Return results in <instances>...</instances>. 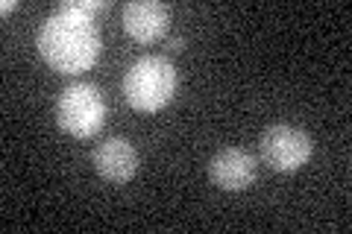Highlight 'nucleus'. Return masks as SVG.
Returning a JSON list of instances; mask_svg holds the SVG:
<instances>
[{
	"label": "nucleus",
	"mask_w": 352,
	"mask_h": 234,
	"mask_svg": "<svg viewBox=\"0 0 352 234\" xmlns=\"http://www.w3.org/2000/svg\"><path fill=\"white\" fill-rule=\"evenodd\" d=\"M36 44L53 71L76 76L91 68L100 56V30H97L91 15L74 6V0H68L47 15Z\"/></svg>",
	"instance_id": "nucleus-1"
},
{
	"label": "nucleus",
	"mask_w": 352,
	"mask_h": 234,
	"mask_svg": "<svg viewBox=\"0 0 352 234\" xmlns=\"http://www.w3.org/2000/svg\"><path fill=\"white\" fill-rule=\"evenodd\" d=\"M179 73L168 56H141L124 76V97L135 111H162L176 97Z\"/></svg>",
	"instance_id": "nucleus-2"
},
{
	"label": "nucleus",
	"mask_w": 352,
	"mask_h": 234,
	"mask_svg": "<svg viewBox=\"0 0 352 234\" xmlns=\"http://www.w3.org/2000/svg\"><path fill=\"white\" fill-rule=\"evenodd\" d=\"M56 124L74 138H91L106 124V97L94 82H71L56 100Z\"/></svg>",
	"instance_id": "nucleus-3"
},
{
	"label": "nucleus",
	"mask_w": 352,
	"mask_h": 234,
	"mask_svg": "<svg viewBox=\"0 0 352 234\" xmlns=\"http://www.w3.org/2000/svg\"><path fill=\"white\" fill-rule=\"evenodd\" d=\"M261 159L267 161L276 173H296L300 167L308 164L314 152L311 135L294 124H276L261 132Z\"/></svg>",
	"instance_id": "nucleus-4"
},
{
	"label": "nucleus",
	"mask_w": 352,
	"mask_h": 234,
	"mask_svg": "<svg viewBox=\"0 0 352 234\" xmlns=\"http://www.w3.org/2000/svg\"><path fill=\"white\" fill-rule=\"evenodd\" d=\"M258 176V161L256 155L247 152L244 147H226L212 155L208 161V179H212L220 191L238 194L256 182Z\"/></svg>",
	"instance_id": "nucleus-5"
},
{
	"label": "nucleus",
	"mask_w": 352,
	"mask_h": 234,
	"mask_svg": "<svg viewBox=\"0 0 352 234\" xmlns=\"http://www.w3.org/2000/svg\"><path fill=\"white\" fill-rule=\"evenodd\" d=\"M170 27V9L159 0H129L124 6V30L138 44H156Z\"/></svg>",
	"instance_id": "nucleus-6"
},
{
	"label": "nucleus",
	"mask_w": 352,
	"mask_h": 234,
	"mask_svg": "<svg viewBox=\"0 0 352 234\" xmlns=\"http://www.w3.org/2000/svg\"><path fill=\"white\" fill-rule=\"evenodd\" d=\"M91 164L100 179L112 185H124L138 173V150L126 138H106L94 147Z\"/></svg>",
	"instance_id": "nucleus-7"
},
{
	"label": "nucleus",
	"mask_w": 352,
	"mask_h": 234,
	"mask_svg": "<svg viewBox=\"0 0 352 234\" xmlns=\"http://www.w3.org/2000/svg\"><path fill=\"white\" fill-rule=\"evenodd\" d=\"M168 50H170V53H179V50H185V38H182V36L168 38Z\"/></svg>",
	"instance_id": "nucleus-8"
},
{
	"label": "nucleus",
	"mask_w": 352,
	"mask_h": 234,
	"mask_svg": "<svg viewBox=\"0 0 352 234\" xmlns=\"http://www.w3.org/2000/svg\"><path fill=\"white\" fill-rule=\"evenodd\" d=\"M0 9H3V12H12V9H18V0H3V6Z\"/></svg>",
	"instance_id": "nucleus-9"
}]
</instances>
